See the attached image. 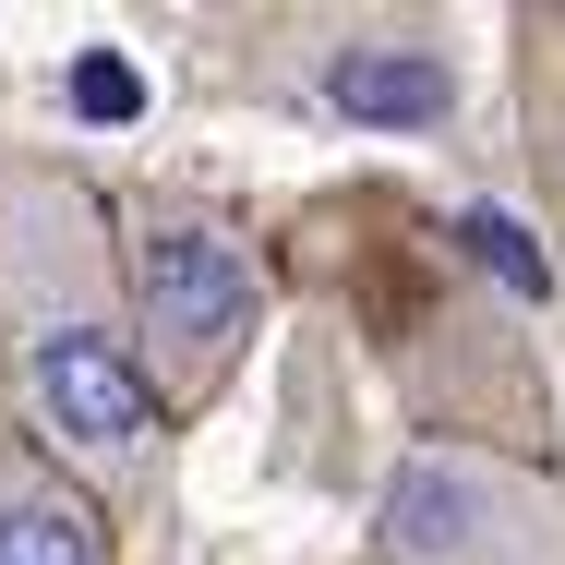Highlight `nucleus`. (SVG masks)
<instances>
[{
	"mask_svg": "<svg viewBox=\"0 0 565 565\" xmlns=\"http://www.w3.org/2000/svg\"><path fill=\"white\" fill-rule=\"evenodd\" d=\"M385 565H565V505L518 457L409 446L385 481Z\"/></svg>",
	"mask_w": 565,
	"mask_h": 565,
	"instance_id": "f03ea898",
	"label": "nucleus"
},
{
	"mask_svg": "<svg viewBox=\"0 0 565 565\" xmlns=\"http://www.w3.org/2000/svg\"><path fill=\"white\" fill-rule=\"evenodd\" d=\"M326 97H338L349 120L409 132V120L457 109V73H446V49H338V61H326Z\"/></svg>",
	"mask_w": 565,
	"mask_h": 565,
	"instance_id": "39448f33",
	"label": "nucleus"
},
{
	"mask_svg": "<svg viewBox=\"0 0 565 565\" xmlns=\"http://www.w3.org/2000/svg\"><path fill=\"white\" fill-rule=\"evenodd\" d=\"M457 241H469V253H481V265H493L505 289H518V301H542V289H554V265H542V253L518 241V217H493V205H469V217H457Z\"/></svg>",
	"mask_w": 565,
	"mask_h": 565,
	"instance_id": "423d86ee",
	"label": "nucleus"
},
{
	"mask_svg": "<svg viewBox=\"0 0 565 565\" xmlns=\"http://www.w3.org/2000/svg\"><path fill=\"white\" fill-rule=\"evenodd\" d=\"M85 109H109V120L132 109V73H120V61H85Z\"/></svg>",
	"mask_w": 565,
	"mask_h": 565,
	"instance_id": "0eeeda50",
	"label": "nucleus"
},
{
	"mask_svg": "<svg viewBox=\"0 0 565 565\" xmlns=\"http://www.w3.org/2000/svg\"><path fill=\"white\" fill-rule=\"evenodd\" d=\"M253 313H265V277L217 217H157L132 241V349L157 373V397H205L241 361Z\"/></svg>",
	"mask_w": 565,
	"mask_h": 565,
	"instance_id": "7ed1b4c3",
	"label": "nucleus"
},
{
	"mask_svg": "<svg viewBox=\"0 0 565 565\" xmlns=\"http://www.w3.org/2000/svg\"><path fill=\"white\" fill-rule=\"evenodd\" d=\"M0 338L36 446L73 469H132L157 446V373L132 349V301H109L97 205L61 169H0Z\"/></svg>",
	"mask_w": 565,
	"mask_h": 565,
	"instance_id": "f257e3e1",
	"label": "nucleus"
},
{
	"mask_svg": "<svg viewBox=\"0 0 565 565\" xmlns=\"http://www.w3.org/2000/svg\"><path fill=\"white\" fill-rule=\"evenodd\" d=\"M0 565H109V505L36 434H0Z\"/></svg>",
	"mask_w": 565,
	"mask_h": 565,
	"instance_id": "20e7f679",
	"label": "nucleus"
}]
</instances>
